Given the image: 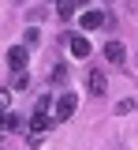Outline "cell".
I'll return each instance as SVG.
<instances>
[{
	"label": "cell",
	"instance_id": "obj_1",
	"mask_svg": "<svg viewBox=\"0 0 138 150\" xmlns=\"http://www.w3.org/2000/svg\"><path fill=\"white\" fill-rule=\"evenodd\" d=\"M75 105H79L75 94H60V101H52V116H56V120H67V116L75 112Z\"/></svg>",
	"mask_w": 138,
	"mask_h": 150
},
{
	"label": "cell",
	"instance_id": "obj_2",
	"mask_svg": "<svg viewBox=\"0 0 138 150\" xmlns=\"http://www.w3.org/2000/svg\"><path fill=\"white\" fill-rule=\"evenodd\" d=\"M86 90L90 94H105L108 90V79H105L101 68H90V71H86Z\"/></svg>",
	"mask_w": 138,
	"mask_h": 150
},
{
	"label": "cell",
	"instance_id": "obj_3",
	"mask_svg": "<svg viewBox=\"0 0 138 150\" xmlns=\"http://www.w3.org/2000/svg\"><path fill=\"white\" fill-rule=\"evenodd\" d=\"M79 23H82V30H101L105 26V11H97V8H86L79 15Z\"/></svg>",
	"mask_w": 138,
	"mask_h": 150
},
{
	"label": "cell",
	"instance_id": "obj_4",
	"mask_svg": "<svg viewBox=\"0 0 138 150\" xmlns=\"http://www.w3.org/2000/svg\"><path fill=\"white\" fill-rule=\"evenodd\" d=\"M26 60H30V49H26V45H15V49L8 53V68H11V71H22Z\"/></svg>",
	"mask_w": 138,
	"mask_h": 150
},
{
	"label": "cell",
	"instance_id": "obj_5",
	"mask_svg": "<svg viewBox=\"0 0 138 150\" xmlns=\"http://www.w3.org/2000/svg\"><path fill=\"white\" fill-rule=\"evenodd\" d=\"M67 45H71L75 56H90V41H86L82 34H67Z\"/></svg>",
	"mask_w": 138,
	"mask_h": 150
},
{
	"label": "cell",
	"instance_id": "obj_6",
	"mask_svg": "<svg viewBox=\"0 0 138 150\" xmlns=\"http://www.w3.org/2000/svg\"><path fill=\"white\" fill-rule=\"evenodd\" d=\"M105 56H108L112 64H123V56H127V49H123L119 41H108V45H105Z\"/></svg>",
	"mask_w": 138,
	"mask_h": 150
},
{
	"label": "cell",
	"instance_id": "obj_7",
	"mask_svg": "<svg viewBox=\"0 0 138 150\" xmlns=\"http://www.w3.org/2000/svg\"><path fill=\"white\" fill-rule=\"evenodd\" d=\"M71 11H75V4H71V0H56V15H60V23H67V19H71Z\"/></svg>",
	"mask_w": 138,
	"mask_h": 150
},
{
	"label": "cell",
	"instance_id": "obj_8",
	"mask_svg": "<svg viewBox=\"0 0 138 150\" xmlns=\"http://www.w3.org/2000/svg\"><path fill=\"white\" fill-rule=\"evenodd\" d=\"M22 120L19 116H11V112H0V131H11V128H19Z\"/></svg>",
	"mask_w": 138,
	"mask_h": 150
},
{
	"label": "cell",
	"instance_id": "obj_9",
	"mask_svg": "<svg viewBox=\"0 0 138 150\" xmlns=\"http://www.w3.org/2000/svg\"><path fill=\"white\" fill-rule=\"evenodd\" d=\"M67 64H52V83H67Z\"/></svg>",
	"mask_w": 138,
	"mask_h": 150
},
{
	"label": "cell",
	"instance_id": "obj_10",
	"mask_svg": "<svg viewBox=\"0 0 138 150\" xmlns=\"http://www.w3.org/2000/svg\"><path fill=\"white\" fill-rule=\"evenodd\" d=\"M38 26H26V38H22V45H26V49H34V45H38Z\"/></svg>",
	"mask_w": 138,
	"mask_h": 150
},
{
	"label": "cell",
	"instance_id": "obj_11",
	"mask_svg": "<svg viewBox=\"0 0 138 150\" xmlns=\"http://www.w3.org/2000/svg\"><path fill=\"white\" fill-rule=\"evenodd\" d=\"M135 105H138L135 98H123V101L116 105V112H119V116H127V112H135Z\"/></svg>",
	"mask_w": 138,
	"mask_h": 150
},
{
	"label": "cell",
	"instance_id": "obj_12",
	"mask_svg": "<svg viewBox=\"0 0 138 150\" xmlns=\"http://www.w3.org/2000/svg\"><path fill=\"white\" fill-rule=\"evenodd\" d=\"M26 86H30V75H26V71H15V90H26Z\"/></svg>",
	"mask_w": 138,
	"mask_h": 150
},
{
	"label": "cell",
	"instance_id": "obj_13",
	"mask_svg": "<svg viewBox=\"0 0 138 150\" xmlns=\"http://www.w3.org/2000/svg\"><path fill=\"white\" fill-rule=\"evenodd\" d=\"M8 101H11V98H8V90H0V112H8Z\"/></svg>",
	"mask_w": 138,
	"mask_h": 150
}]
</instances>
